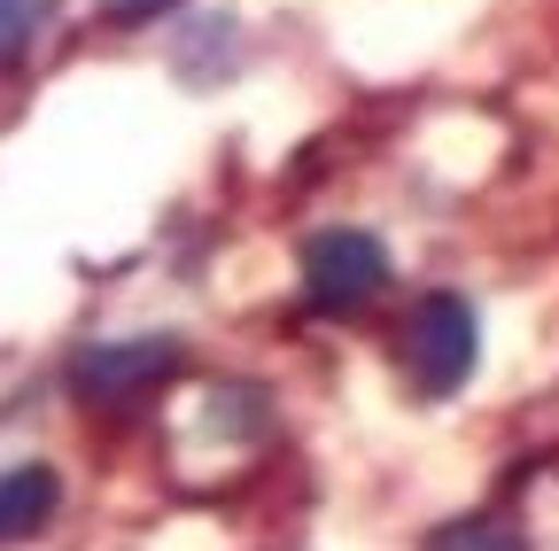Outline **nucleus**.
<instances>
[{
  "mask_svg": "<svg viewBox=\"0 0 559 551\" xmlns=\"http://www.w3.org/2000/svg\"><path fill=\"white\" fill-rule=\"evenodd\" d=\"M179 0H102V16L109 24H156V16H171Z\"/></svg>",
  "mask_w": 559,
  "mask_h": 551,
  "instance_id": "7",
  "label": "nucleus"
},
{
  "mask_svg": "<svg viewBox=\"0 0 559 551\" xmlns=\"http://www.w3.org/2000/svg\"><path fill=\"white\" fill-rule=\"evenodd\" d=\"M481 358V326H474V303L436 288V296H419L412 319H404V373L419 396H459L466 373Z\"/></svg>",
  "mask_w": 559,
  "mask_h": 551,
  "instance_id": "1",
  "label": "nucleus"
},
{
  "mask_svg": "<svg viewBox=\"0 0 559 551\" xmlns=\"http://www.w3.org/2000/svg\"><path fill=\"white\" fill-rule=\"evenodd\" d=\"M47 24H55V0H0V71L24 62Z\"/></svg>",
  "mask_w": 559,
  "mask_h": 551,
  "instance_id": "6",
  "label": "nucleus"
},
{
  "mask_svg": "<svg viewBox=\"0 0 559 551\" xmlns=\"http://www.w3.org/2000/svg\"><path fill=\"white\" fill-rule=\"evenodd\" d=\"M62 513V474L55 466H9L0 474V543H24V536H39L47 520Z\"/></svg>",
  "mask_w": 559,
  "mask_h": 551,
  "instance_id": "4",
  "label": "nucleus"
},
{
  "mask_svg": "<svg viewBox=\"0 0 559 551\" xmlns=\"http://www.w3.org/2000/svg\"><path fill=\"white\" fill-rule=\"evenodd\" d=\"M381 288H389V249L373 233L326 226V233L304 241V296H311V311H334V319L342 311H366Z\"/></svg>",
  "mask_w": 559,
  "mask_h": 551,
  "instance_id": "3",
  "label": "nucleus"
},
{
  "mask_svg": "<svg viewBox=\"0 0 559 551\" xmlns=\"http://www.w3.org/2000/svg\"><path fill=\"white\" fill-rule=\"evenodd\" d=\"M179 366H187L179 334H117V342H86L70 358V388L86 404H132V396L164 388Z\"/></svg>",
  "mask_w": 559,
  "mask_h": 551,
  "instance_id": "2",
  "label": "nucleus"
},
{
  "mask_svg": "<svg viewBox=\"0 0 559 551\" xmlns=\"http://www.w3.org/2000/svg\"><path fill=\"white\" fill-rule=\"evenodd\" d=\"M419 551H528V536L513 520H498V513H459V520L428 528Z\"/></svg>",
  "mask_w": 559,
  "mask_h": 551,
  "instance_id": "5",
  "label": "nucleus"
}]
</instances>
